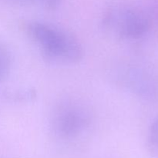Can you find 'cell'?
<instances>
[{"instance_id": "ba28073f", "label": "cell", "mask_w": 158, "mask_h": 158, "mask_svg": "<svg viewBox=\"0 0 158 158\" xmlns=\"http://www.w3.org/2000/svg\"><path fill=\"white\" fill-rule=\"evenodd\" d=\"M148 143L153 150L158 151V118L156 119L150 127Z\"/></svg>"}, {"instance_id": "8992f818", "label": "cell", "mask_w": 158, "mask_h": 158, "mask_svg": "<svg viewBox=\"0 0 158 158\" xmlns=\"http://www.w3.org/2000/svg\"><path fill=\"white\" fill-rule=\"evenodd\" d=\"M21 6L36 7L47 11H53L60 6L62 0H14Z\"/></svg>"}, {"instance_id": "277c9868", "label": "cell", "mask_w": 158, "mask_h": 158, "mask_svg": "<svg viewBox=\"0 0 158 158\" xmlns=\"http://www.w3.org/2000/svg\"><path fill=\"white\" fill-rule=\"evenodd\" d=\"M113 80L118 86L144 99H154L158 94V86L149 72L129 63H119L112 69Z\"/></svg>"}, {"instance_id": "7a4b0ae2", "label": "cell", "mask_w": 158, "mask_h": 158, "mask_svg": "<svg viewBox=\"0 0 158 158\" xmlns=\"http://www.w3.org/2000/svg\"><path fill=\"white\" fill-rule=\"evenodd\" d=\"M106 34L121 41H132L144 36L151 21L144 12L125 2H115L106 8L101 19Z\"/></svg>"}, {"instance_id": "52a82bcc", "label": "cell", "mask_w": 158, "mask_h": 158, "mask_svg": "<svg viewBox=\"0 0 158 158\" xmlns=\"http://www.w3.org/2000/svg\"><path fill=\"white\" fill-rule=\"evenodd\" d=\"M35 96H36V94L35 91L28 89L11 92L9 97L15 102H27L35 98Z\"/></svg>"}, {"instance_id": "5b68a950", "label": "cell", "mask_w": 158, "mask_h": 158, "mask_svg": "<svg viewBox=\"0 0 158 158\" xmlns=\"http://www.w3.org/2000/svg\"><path fill=\"white\" fill-rule=\"evenodd\" d=\"M12 54L7 46L0 43V82L7 77L12 67Z\"/></svg>"}, {"instance_id": "3957f363", "label": "cell", "mask_w": 158, "mask_h": 158, "mask_svg": "<svg viewBox=\"0 0 158 158\" xmlns=\"http://www.w3.org/2000/svg\"><path fill=\"white\" fill-rule=\"evenodd\" d=\"M93 123L90 110L83 103L66 100L56 105L50 117V127L56 137L72 140L86 134Z\"/></svg>"}, {"instance_id": "6da1fadb", "label": "cell", "mask_w": 158, "mask_h": 158, "mask_svg": "<svg viewBox=\"0 0 158 158\" xmlns=\"http://www.w3.org/2000/svg\"><path fill=\"white\" fill-rule=\"evenodd\" d=\"M26 35L39 48L45 60L50 63L73 64L83 56V48L67 30L52 23L29 20L24 23Z\"/></svg>"}]
</instances>
